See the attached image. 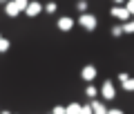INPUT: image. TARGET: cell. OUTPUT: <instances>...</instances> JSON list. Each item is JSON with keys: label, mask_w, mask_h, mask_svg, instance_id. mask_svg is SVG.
Returning <instances> with one entry per match:
<instances>
[{"label": "cell", "mask_w": 134, "mask_h": 114, "mask_svg": "<svg viewBox=\"0 0 134 114\" xmlns=\"http://www.w3.org/2000/svg\"><path fill=\"white\" fill-rule=\"evenodd\" d=\"M92 110H94V114H107V110H105V105L100 103V101H92Z\"/></svg>", "instance_id": "8"}, {"label": "cell", "mask_w": 134, "mask_h": 114, "mask_svg": "<svg viewBox=\"0 0 134 114\" xmlns=\"http://www.w3.org/2000/svg\"><path fill=\"white\" fill-rule=\"evenodd\" d=\"M127 78H130V74H127V72H121V74H119V83H121V85H123V83L127 81Z\"/></svg>", "instance_id": "18"}, {"label": "cell", "mask_w": 134, "mask_h": 114, "mask_svg": "<svg viewBox=\"0 0 134 114\" xmlns=\"http://www.w3.org/2000/svg\"><path fill=\"white\" fill-rule=\"evenodd\" d=\"M76 9L81 11V14H85V11H87V0H78V2H76Z\"/></svg>", "instance_id": "15"}, {"label": "cell", "mask_w": 134, "mask_h": 114, "mask_svg": "<svg viewBox=\"0 0 134 114\" xmlns=\"http://www.w3.org/2000/svg\"><path fill=\"white\" fill-rule=\"evenodd\" d=\"M72 27H74V18H69V16L58 18V29H60V31H69Z\"/></svg>", "instance_id": "7"}, {"label": "cell", "mask_w": 134, "mask_h": 114, "mask_svg": "<svg viewBox=\"0 0 134 114\" xmlns=\"http://www.w3.org/2000/svg\"><path fill=\"white\" fill-rule=\"evenodd\" d=\"M2 114H9V112H2Z\"/></svg>", "instance_id": "25"}, {"label": "cell", "mask_w": 134, "mask_h": 114, "mask_svg": "<svg viewBox=\"0 0 134 114\" xmlns=\"http://www.w3.org/2000/svg\"><path fill=\"white\" fill-rule=\"evenodd\" d=\"M81 114H94L92 105H83V107H81Z\"/></svg>", "instance_id": "19"}, {"label": "cell", "mask_w": 134, "mask_h": 114, "mask_svg": "<svg viewBox=\"0 0 134 114\" xmlns=\"http://www.w3.org/2000/svg\"><path fill=\"white\" fill-rule=\"evenodd\" d=\"M100 94H103V99H105V101H112L116 96L114 83H112V81H103V85H100Z\"/></svg>", "instance_id": "3"}, {"label": "cell", "mask_w": 134, "mask_h": 114, "mask_svg": "<svg viewBox=\"0 0 134 114\" xmlns=\"http://www.w3.org/2000/svg\"><path fill=\"white\" fill-rule=\"evenodd\" d=\"M96 94H98V90H96L94 85H87V90H85V96H87V99H96Z\"/></svg>", "instance_id": "11"}, {"label": "cell", "mask_w": 134, "mask_h": 114, "mask_svg": "<svg viewBox=\"0 0 134 114\" xmlns=\"http://www.w3.org/2000/svg\"><path fill=\"white\" fill-rule=\"evenodd\" d=\"M5 14L9 16V18H16V16H20V7L16 5V0H9L5 5Z\"/></svg>", "instance_id": "6"}, {"label": "cell", "mask_w": 134, "mask_h": 114, "mask_svg": "<svg viewBox=\"0 0 134 114\" xmlns=\"http://www.w3.org/2000/svg\"><path fill=\"white\" fill-rule=\"evenodd\" d=\"M56 9H58L56 2H47V5H45V11H47V14H56Z\"/></svg>", "instance_id": "16"}, {"label": "cell", "mask_w": 134, "mask_h": 114, "mask_svg": "<svg viewBox=\"0 0 134 114\" xmlns=\"http://www.w3.org/2000/svg\"><path fill=\"white\" fill-rule=\"evenodd\" d=\"M107 114H123V110L121 107H112V110H107Z\"/></svg>", "instance_id": "22"}, {"label": "cell", "mask_w": 134, "mask_h": 114, "mask_svg": "<svg viewBox=\"0 0 134 114\" xmlns=\"http://www.w3.org/2000/svg\"><path fill=\"white\" fill-rule=\"evenodd\" d=\"M125 7H127V11L134 16V0H127V2H125Z\"/></svg>", "instance_id": "21"}, {"label": "cell", "mask_w": 134, "mask_h": 114, "mask_svg": "<svg viewBox=\"0 0 134 114\" xmlns=\"http://www.w3.org/2000/svg\"><path fill=\"white\" fill-rule=\"evenodd\" d=\"M123 31L125 34H134V18H130V20L123 23Z\"/></svg>", "instance_id": "10"}, {"label": "cell", "mask_w": 134, "mask_h": 114, "mask_svg": "<svg viewBox=\"0 0 134 114\" xmlns=\"http://www.w3.org/2000/svg\"><path fill=\"white\" fill-rule=\"evenodd\" d=\"M16 5L20 7V11H25V9L29 7V0H16Z\"/></svg>", "instance_id": "17"}, {"label": "cell", "mask_w": 134, "mask_h": 114, "mask_svg": "<svg viewBox=\"0 0 134 114\" xmlns=\"http://www.w3.org/2000/svg\"><path fill=\"white\" fill-rule=\"evenodd\" d=\"M81 107H83V105H78V103H69L65 107V112L67 114H81Z\"/></svg>", "instance_id": "9"}, {"label": "cell", "mask_w": 134, "mask_h": 114, "mask_svg": "<svg viewBox=\"0 0 134 114\" xmlns=\"http://www.w3.org/2000/svg\"><path fill=\"white\" fill-rule=\"evenodd\" d=\"M9 40H7V38H2V36H0V54H5L7 52V49H9Z\"/></svg>", "instance_id": "12"}, {"label": "cell", "mask_w": 134, "mask_h": 114, "mask_svg": "<svg viewBox=\"0 0 134 114\" xmlns=\"http://www.w3.org/2000/svg\"><path fill=\"white\" fill-rule=\"evenodd\" d=\"M43 9H45V7L40 5V2H36V0H29V7L25 9V14H27L29 18H36V16H38Z\"/></svg>", "instance_id": "4"}, {"label": "cell", "mask_w": 134, "mask_h": 114, "mask_svg": "<svg viewBox=\"0 0 134 114\" xmlns=\"http://www.w3.org/2000/svg\"><path fill=\"white\" fill-rule=\"evenodd\" d=\"M112 2H114V5H125L127 0H112Z\"/></svg>", "instance_id": "23"}, {"label": "cell", "mask_w": 134, "mask_h": 114, "mask_svg": "<svg viewBox=\"0 0 134 114\" xmlns=\"http://www.w3.org/2000/svg\"><path fill=\"white\" fill-rule=\"evenodd\" d=\"M123 90L125 92H134V78H127V81L123 83Z\"/></svg>", "instance_id": "13"}, {"label": "cell", "mask_w": 134, "mask_h": 114, "mask_svg": "<svg viewBox=\"0 0 134 114\" xmlns=\"http://www.w3.org/2000/svg\"><path fill=\"white\" fill-rule=\"evenodd\" d=\"M78 25H81L83 29H87V31H94L96 29V25H98V20H96V16H92V14H81L78 16Z\"/></svg>", "instance_id": "1"}, {"label": "cell", "mask_w": 134, "mask_h": 114, "mask_svg": "<svg viewBox=\"0 0 134 114\" xmlns=\"http://www.w3.org/2000/svg\"><path fill=\"white\" fill-rule=\"evenodd\" d=\"M0 2H5V5H7V2H9V0H0Z\"/></svg>", "instance_id": "24"}, {"label": "cell", "mask_w": 134, "mask_h": 114, "mask_svg": "<svg viewBox=\"0 0 134 114\" xmlns=\"http://www.w3.org/2000/svg\"><path fill=\"white\" fill-rule=\"evenodd\" d=\"M81 76H83V81L92 83L96 78V67L94 65H85V67H83V72H81Z\"/></svg>", "instance_id": "5"}, {"label": "cell", "mask_w": 134, "mask_h": 114, "mask_svg": "<svg viewBox=\"0 0 134 114\" xmlns=\"http://www.w3.org/2000/svg\"><path fill=\"white\" fill-rule=\"evenodd\" d=\"M52 114H67V112H65V107H63V105H56V107L52 110Z\"/></svg>", "instance_id": "20"}, {"label": "cell", "mask_w": 134, "mask_h": 114, "mask_svg": "<svg viewBox=\"0 0 134 114\" xmlns=\"http://www.w3.org/2000/svg\"><path fill=\"white\" fill-rule=\"evenodd\" d=\"M123 25H116V27H112V36H116V38H119V36H123Z\"/></svg>", "instance_id": "14"}, {"label": "cell", "mask_w": 134, "mask_h": 114, "mask_svg": "<svg viewBox=\"0 0 134 114\" xmlns=\"http://www.w3.org/2000/svg\"><path fill=\"white\" fill-rule=\"evenodd\" d=\"M110 14L114 16L116 20H121V23H125V20H130V18H132V14L127 11V7H125V5H114Z\"/></svg>", "instance_id": "2"}]
</instances>
